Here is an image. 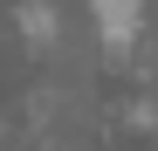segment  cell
Here are the masks:
<instances>
[{
  "label": "cell",
  "mask_w": 158,
  "mask_h": 151,
  "mask_svg": "<svg viewBox=\"0 0 158 151\" xmlns=\"http://www.w3.org/2000/svg\"><path fill=\"white\" fill-rule=\"evenodd\" d=\"M131 7H138V0H103V21H110V35H124V21H131Z\"/></svg>",
  "instance_id": "1"
}]
</instances>
